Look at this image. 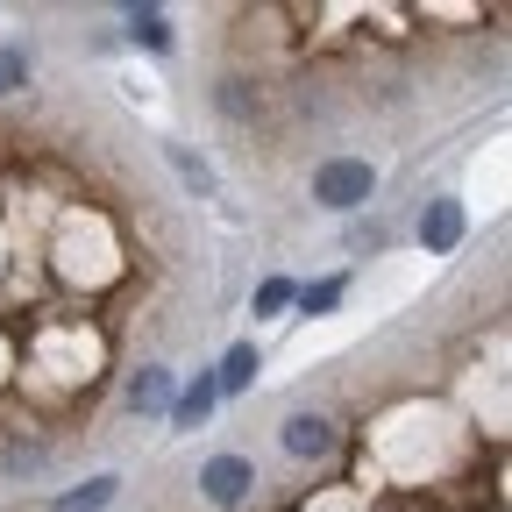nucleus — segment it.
Listing matches in <instances>:
<instances>
[{"label": "nucleus", "mask_w": 512, "mask_h": 512, "mask_svg": "<svg viewBox=\"0 0 512 512\" xmlns=\"http://www.w3.org/2000/svg\"><path fill=\"white\" fill-rule=\"evenodd\" d=\"M370 192H377V171H370L363 157H328V164L313 171V200H320V207H335V214L370 207Z\"/></svg>", "instance_id": "obj_1"}, {"label": "nucleus", "mask_w": 512, "mask_h": 512, "mask_svg": "<svg viewBox=\"0 0 512 512\" xmlns=\"http://www.w3.org/2000/svg\"><path fill=\"white\" fill-rule=\"evenodd\" d=\"M249 491H256V470H249L242 456H214V463H200V498H207V505L235 512Z\"/></svg>", "instance_id": "obj_2"}, {"label": "nucleus", "mask_w": 512, "mask_h": 512, "mask_svg": "<svg viewBox=\"0 0 512 512\" xmlns=\"http://www.w3.org/2000/svg\"><path fill=\"white\" fill-rule=\"evenodd\" d=\"M278 441H285V456H299V463H320V456L335 448V420H328V413H292Z\"/></svg>", "instance_id": "obj_3"}, {"label": "nucleus", "mask_w": 512, "mask_h": 512, "mask_svg": "<svg viewBox=\"0 0 512 512\" xmlns=\"http://www.w3.org/2000/svg\"><path fill=\"white\" fill-rule=\"evenodd\" d=\"M420 242L434 249V256H448L463 242V207L456 200H427V214H420Z\"/></svg>", "instance_id": "obj_4"}, {"label": "nucleus", "mask_w": 512, "mask_h": 512, "mask_svg": "<svg viewBox=\"0 0 512 512\" xmlns=\"http://www.w3.org/2000/svg\"><path fill=\"white\" fill-rule=\"evenodd\" d=\"M171 370L164 363H143L136 377H128V406H136V413H171Z\"/></svg>", "instance_id": "obj_5"}, {"label": "nucleus", "mask_w": 512, "mask_h": 512, "mask_svg": "<svg viewBox=\"0 0 512 512\" xmlns=\"http://www.w3.org/2000/svg\"><path fill=\"white\" fill-rule=\"evenodd\" d=\"M214 399H221V392H214V370H200V377H192V384H185V392L171 399V427H207V413H214Z\"/></svg>", "instance_id": "obj_6"}, {"label": "nucleus", "mask_w": 512, "mask_h": 512, "mask_svg": "<svg viewBox=\"0 0 512 512\" xmlns=\"http://www.w3.org/2000/svg\"><path fill=\"white\" fill-rule=\"evenodd\" d=\"M256 370H264L256 342H235V349L221 356V370H214V392H249V384H256Z\"/></svg>", "instance_id": "obj_7"}, {"label": "nucleus", "mask_w": 512, "mask_h": 512, "mask_svg": "<svg viewBox=\"0 0 512 512\" xmlns=\"http://www.w3.org/2000/svg\"><path fill=\"white\" fill-rule=\"evenodd\" d=\"M114 484H121V477H86L79 491H64L50 512H107V505H114Z\"/></svg>", "instance_id": "obj_8"}, {"label": "nucleus", "mask_w": 512, "mask_h": 512, "mask_svg": "<svg viewBox=\"0 0 512 512\" xmlns=\"http://www.w3.org/2000/svg\"><path fill=\"white\" fill-rule=\"evenodd\" d=\"M128 36H136L143 50H164V43H171V22H164V8H128Z\"/></svg>", "instance_id": "obj_9"}, {"label": "nucleus", "mask_w": 512, "mask_h": 512, "mask_svg": "<svg viewBox=\"0 0 512 512\" xmlns=\"http://www.w3.org/2000/svg\"><path fill=\"white\" fill-rule=\"evenodd\" d=\"M299 299V285L292 278H264V285H256V313H285Z\"/></svg>", "instance_id": "obj_10"}, {"label": "nucleus", "mask_w": 512, "mask_h": 512, "mask_svg": "<svg viewBox=\"0 0 512 512\" xmlns=\"http://www.w3.org/2000/svg\"><path fill=\"white\" fill-rule=\"evenodd\" d=\"M342 292H349L342 278H320V285H306V292H299V306H306V313H328V306H342Z\"/></svg>", "instance_id": "obj_11"}, {"label": "nucleus", "mask_w": 512, "mask_h": 512, "mask_svg": "<svg viewBox=\"0 0 512 512\" xmlns=\"http://www.w3.org/2000/svg\"><path fill=\"white\" fill-rule=\"evenodd\" d=\"M22 86H29V57L22 50H0V100L22 93Z\"/></svg>", "instance_id": "obj_12"}, {"label": "nucleus", "mask_w": 512, "mask_h": 512, "mask_svg": "<svg viewBox=\"0 0 512 512\" xmlns=\"http://www.w3.org/2000/svg\"><path fill=\"white\" fill-rule=\"evenodd\" d=\"M171 157H178V171H185V185H192V192H214V171H207V164H192L185 150H171Z\"/></svg>", "instance_id": "obj_13"}]
</instances>
